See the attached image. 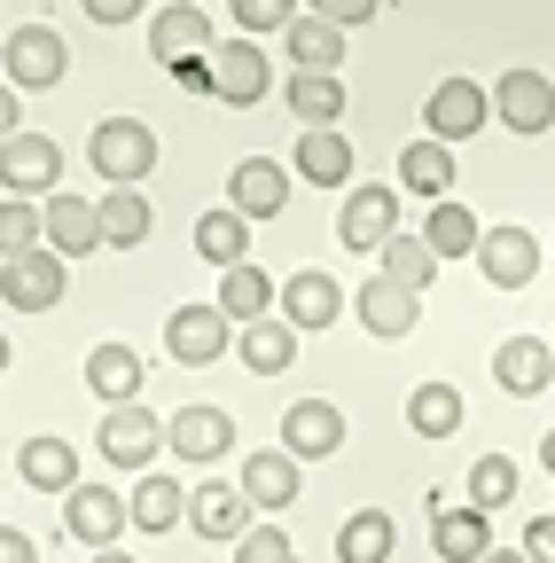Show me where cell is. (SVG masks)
Here are the masks:
<instances>
[{
  "label": "cell",
  "mask_w": 555,
  "mask_h": 563,
  "mask_svg": "<svg viewBox=\"0 0 555 563\" xmlns=\"http://www.w3.org/2000/svg\"><path fill=\"white\" fill-rule=\"evenodd\" d=\"M87 157H95V173H102L110 188H142L149 165H157V133H149L142 118H102L95 141H87Z\"/></svg>",
  "instance_id": "obj_1"
},
{
  "label": "cell",
  "mask_w": 555,
  "mask_h": 563,
  "mask_svg": "<svg viewBox=\"0 0 555 563\" xmlns=\"http://www.w3.org/2000/svg\"><path fill=\"white\" fill-rule=\"evenodd\" d=\"M0 70H9L16 95H40V87H63L71 47H63V32H47V24H24V32H9V47H0Z\"/></svg>",
  "instance_id": "obj_2"
},
{
  "label": "cell",
  "mask_w": 555,
  "mask_h": 563,
  "mask_svg": "<svg viewBox=\"0 0 555 563\" xmlns=\"http://www.w3.org/2000/svg\"><path fill=\"white\" fill-rule=\"evenodd\" d=\"M0 188L47 203L63 188V150H55L47 133H9V141H0Z\"/></svg>",
  "instance_id": "obj_3"
},
{
  "label": "cell",
  "mask_w": 555,
  "mask_h": 563,
  "mask_svg": "<svg viewBox=\"0 0 555 563\" xmlns=\"http://www.w3.org/2000/svg\"><path fill=\"white\" fill-rule=\"evenodd\" d=\"M95 446H102L110 470H149V462L165 454V422H157L149 407H102Z\"/></svg>",
  "instance_id": "obj_4"
},
{
  "label": "cell",
  "mask_w": 555,
  "mask_h": 563,
  "mask_svg": "<svg viewBox=\"0 0 555 563\" xmlns=\"http://www.w3.org/2000/svg\"><path fill=\"white\" fill-rule=\"evenodd\" d=\"M212 95L220 102H235V110H251V102H266L274 95V70H266V47L258 40H212Z\"/></svg>",
  "instance_id": "obj_5"
},
{
  "label": "cell",
  "mask_w": 555,
  "mask_h": 563,
  "mask_svg": "<svg viewBox=\"0 0 555 563\" xmlns=\"http://www.w3.org/2000/svg\"><path fill=\"white\" fill-rule=\"evenodd\" d=\"M485 118H493V87H477V79H439V95L423 102V125H431V141H469V133H485Z\"/></svg>",
  "instance_id": "obj_6"
},
{
  "label": "cell",
  "mask_w": 555,
  "mask_h": 563,
  "mask_svg": "<svg viewBox=\"0 0 555 563\" xmlns=\"http://www.w3.org/2000/svg\"><path fill=\"white\" fill-rule=\"evenodd\" d=\"M477 274L493 282V290H524V282L540 274V235L517 228V220L485 228V235H477Z\"/></svg>",
  "instance_id": "obj_7"
},
{
  "label": "cell",
  "mask_w": 555,
  "mask_h": 563,
  "mask_svg": "<svg viewBox=\"0 0 555 563\" xmlns=\"http://www.w3.org/2000/svg\"><path fill=\"white\" fill-rule=\"evenodd\" d=\"M165 446H173L188 470L227 462V454H235V415H227V407H180V415L165 422Z\"/></svg>",
  "instance_id": "obj_8"
},
{
  "label": "cell",
  "mask_w": 555,
  "mask_h": 563,
  "mask_svg": "<svg viewBox=\"0 0 555 563\" xmlns=\"http://www.w3.org/2000/svg\"><path fill=\"white\" fill-rule=\"evenodd\" d=\"M344 446V407L336 399H290L282 407V454L290 462H329Z\"/></svg>",
  "instance_id": "obj_9"
},
{
  "label": "cell",
  "mask_w": 555,
  "mask_h": 563,
  "mask_svg": "<svg viewBox=\"0 0 555 563\" xmlns=\"http://www.w3.org/2000/svg\"><path fill=\"white\" fill-rule=\"evenodd\" d=\"M227 344H235V321H227L220 306H180V313L165 321V352H173L180 368H212Z\"/></svg>",
  "instance_id": "obj_10"
},
{
  "label": "cell",
  "mask_w": 555,
  "mask_h": 563,
  "mask_svg": "<svg viewBox=\"0 0 555 563\" xmlns=\"http://www.w3.org/2000/svg\"><path fill=\"white\" fill-rule=\"evenodd\" d=\"M125 525H133V517H125V493H110V485H71V493H63V532L87 540L95 555L118 548Z\"/></svg>",
  "instance_id": "obj_11"
},
{
  "label": "cell",
  "mask_w": 555,
  "mask_h": 563,
  "mask_svg": "<svg viewBox=\"0 0 555 563\" xmlns=\"http://www.w3.org/2000/svg\"><path fill=\"white\" fill-rule=\"evenodd\" d=\"M353 313H360V329L368 336H414V321H423V290H407V282H391V274H376V282H360L353 290Z\"/></svg>",
  "instance_id": "obj_12"
},
{
  "label": "cell",
  "mask_w": 555,
  "mask_h": 563,
  "mask_svg": "<svg viewBox=\"0 0 555 563\" xmlns=\"http://www.w3.org/2000/svg\"><path fill=\"white\" fill-rule=\"evenodd\" d=\"M336 235H344V251H384L391 235H399V196L391 188H344V220H336Z\"/></svg>",
  "instance_id": "obj_13"
},
{
  "label": "cell",
  "mask_w": 555,
  "mask_h": 563,
  "mask_svg": "<svg viewBox=\"0 0 555 563\" xmlns=\"http://www.w3.org/2000/svg\"><path fill=\"white\" fill-rule=\"evenodd\" d=\"M188 532H196V540H243V532H251L243 485H235V477H203V485L188 493Z\"/></svg>",
  "instance_id": "obj_14"
},
{
  "label": "cell",
  "mask_w": 555,
  "mask_h": 563,
  "mask_svg": "<svg viewBox=\"0 0 555 563\" xmlns=\"http://www.w3.org/2000/svg\"><path fill=\"white\" fill-rule=\"evenodd\" d=\"M431 548H439V563H485L493 555V517L485 509H446L439 493H431Z\"/></svg>",
  "instance_id": "obj_15"
},
{
  "label": "cell",
  "mask_w": 555,
  "mask_h": 563,
  "mask_svg": "<svg viewBox=\"0 0 555 563\" xmlns=\"http://www.w3.org/2000/svg\"><path fill=\"white\" fill-rule=\"evenodd\" d=\"M40 220H47V251L71 266V258H87L95 243H102V211L87 203V196H71V188H55L47 203H40Z\"/></svg>",
  "instance_id": "obj_16"
},
{
  "label": "cell",
  "mask_w": 555,
  "mask_h": 563,
  "mask_svg": "<svg viewBox=\"0 0 555 563\" xmlns=\"http://www.w3.org/2000/svg\"><path fill=\"white\" fill-rule=\"evenodd\" d=\"M125 517H133V532H180L188 525V485L173 470H142L125 493Z\"/></svg>",
  "instance_id": "obj_17"
},
{
  "label": "cell",
  "mask_w": 555,
  "mask_h": 563,
  "mask_svg": "<svg viewBox=\"0 0 555 563\" xmlns=\"http://www.w3.org/2000/svg\"><path fill=\"white\" fill-rule=\"evenodd\" d=\"M0 298L16 313H47L63 298V258L55 251H24V258H0Z\"/></svg>",
  "instance_id": "obj_18"
},
{
  "label": "cell",
  "mask_w": 555,
  "mask_h": 563,
  "mask_svg": "<svg viewBox=\"0 0 555 563\" xmlns=\"http://www.w3.org/2000/svg\"><path fill=\"white\" fill-rule=\"evenodd\" d=\"M227 203L243 211L251 228H258V220H282V203H290V173L274 165V157H243V165L227 173Z\"/></svg>",
  "instance_id": "obj_19"
},
{
  "label": "cell",
  "mask_w": 555,
  "mask_h": 563,
  "mask_svg": "<svg viewBox=\"0 0 555 563\" xmlns=\"http://www.w3.org/2000/svg\"><path fill=\"white\" fill-rule=\"evenodd\" d=\"M493 384L517 391V399H540V391L555 384V344H547V336H509V344H493Z\"/></svg>",
  "instance_id": "obj_20"
},
{
  "label": "cell",
  "mask_w": 555,
  "mask_h": 563,
  "mask_svg": "<svg viewBox=\"0 0 555 563\" xmlns=\"http://www.w3.org/2000/svg\"><path fill=\"white\" fill-rule=\"evenodd\" d=\"M493 110H501L509 133H547V125H555V87L540 79V70H501Z\"/></svg>",
  "instance_id": "obj_21"
},
{
  "label": "cell",
  "mask_w": 555,
  "mask_h": 563,
  "mask_svg": "<svg viewBox=\"0 0 555 563\" xmlns=\"http://www.w3.org/2000/svg\"><path fill=\"white\" fill-rule=\"evenodd\" d=\"M235 485H243V501H251V509L282 517V509L298 501V485H306V477H298V462H290L282 446H258V454L243 462V477H235Z\"/></svg>",
  "instance_id": "obj_22"
},
{
  "label": "cell",
  "mask_w": 555,
  "mask_h": 563,
  "mask_svg": "<svg viewBox=\"0 0 555 563\" xmlns=\"http://www.w3.org/2000/svg\"><path fill=\"white\" fill-rule=\"evenodd\" d=\"M298 180L313 188H353V141H344L336 125H298Z\"/></svg>",
  "instance_id": "obj_23"
},
{
  "label": "cell",
  "mask_w": 555,
  "mask_h": 563,
  "mask_svg": "<svg viewBox=\"0 0 555 563\" xmlns=\"http://www.w3.org/2000/svg\"><path fill=\"white\" fill-rule=\"evenodd\" d=\"M149 55H157L165 70H173V63H188V55H212V16L188 9V0L157 9V24H149Z\"/></svg>",
  "instance_id": "obj_24"
},
{
  "label": "cell",
  "mask_w": 555,
  "mask_h": 563,
  "mask_svg": "<svg viewBox=\"0 0 555 563\" xmlns=\"http://www.w3.org/2000/svg\"><path fill=\"white\" fill-rule=\"evenodd\" d=\"M142 352H133V344H95L87 352V391L102 399V407H133V399H142Z\"/></svg>",
  "instance_id": "obj_25"
},
{
  "label": "cell",
  "mask_w": 555,
  "mask_h": 563,
  "mask_svg": "<svg viewBox=\"0 0 555 563\" xmlns=\"http://www.w3.org/2000/svg\"><path fill=\"white\" fill-rule=\"evenodd\" d=\"M336 313H344V290H336L321 266H306V274H290V282H282V321H290L298 336H306V329H329Z\"/></svg>",
  "instance_id": "obj_26"
},
{
  "label": "cell",
  "mask_w": 555,
  "mask_h": 563,
  "mask_svg": "<svg viewBox=\"0 0 555 563\" xmlns=\"http://www.w3.org/2000/svg\"><path fill=\"white\" fill-rule=\"evenodd\" d=\"M274 298H282V282H266V274L243 258V266H227V274H220V298H212V306H220L235 329H251V321H266V306H274Z\"/></svg>",
  "instance_id": "obj_27"
},
{
  "label": "cell",
  "mask_w": 555,
  "mask_h": 563,
  "mask_svg": "<svg viewBox=\"0 0 555 563\" xmlns=\"http://www.w3.org/2000/svg\"><path fill=\"white\" fill-rule=\"evenodd\" d=\"M235 361H243L251 376H282V368L298 361V329H290V321H251V329H235Z\"/></svg>",
  "instance_id": "obj_28"
},
{
  "label": "cell",
  "mask_w": 555,
  "mask_h": 563,
  "mask_svg": "<svg viewBox=\"0 0 555 563\" xmlns=\"http://www.w3.org/2000/svg\"><path fill=\"white\" fill-rule=\"evenodd\" d=\"M16 470H24L32 493H71V485H79L71 439H24V446H16Z\"/></svg>",
  "instance_id": "obj_29"
},
{
  "label": "cell",
  "mask_w": 555,
  "mask_h": 563,
  "mask_svg": "<svg viewBox=\"0 0 555 563\" xmlns=\"http://www.w3.org/2000/svg\"><path fill=\"white\" fill-rule=\"evenodd\" d=\"M196 258H212L220 274L251 258V220L235 203H220V211H203V220H196Z\"/></svg>",
  "instance_id": "obj_30"
},
{
  "label": "cell",
  "mask_w": 555,
  "mask_h": 563,
  "mask_svg": "<svg viewBox=\"0 0 555 563\" xmlns=\"http://www.w3.org/2000/svg\"><path fill=\"white\" fill-rule=\"evenodd\" d=\"M477 235H485V228H477V211H469V203H454V196H446V203H431L423 243H431V258H439V266H446V258H477Z\"/></svg>",
  "instance_id": "obj_31"
},
{
  "label": "cell",
  "mask_w": 555,
  "mask_h": 563,
  "mask_svg": "<svg viewBox=\"0 0 555 563\" xmlns=\"http://www.w3.org/2000/svg\"><path fill=\"white\" fill-rule=\"evenodd\" d=\"M399 180L414 188V196H431V203H446L454 196V157H446V141H414V150H399Z\"/></svg>",
  "instance_id": "obj_32"
},
{
  "label": "cell",
  "mask_w": 555,
  "mask_h": 563,
  "mask_svg": "<svg viewBox=\"0 0 555 563\" xmlns=\"http://www.w3.org/2000/svg\"><path fill=\"white\" fill-rule=\"evenodd\" d=\"M95 211H102V243H125V251H133V243H149V228H157V211H149L142 188H110Z\"/></svg>",
  "instance_id": "obj_33"
},
{
  "label": "cell",
  "mask_w": 555,
  "mask_h": 563,
  "mask_svg": "<svg viewBox=\"0 0 555 563\" xmlns=\"http://www.w3.org/2000/svg\"><path fill=\"white\" fill-rule=\"evenodd\" d=\"M290 110H298V125H336L344 118L336 70H290Z\"/></svg>",
  "instance_id": "obj_34"
},
{
  "label": "cell",
  "mask_w": 555,
  "mask_h": 563,
  "mask_svg": "<svg viewBox=\"0 0 555 563\" xmlns=\"http://www.w3.org/2000/svg\"><path fill=\"white\" fill-rule=\"evenodd\" d=\"M407 422H414L423 439H454V431H462V391H454V384H414Z\"/></svg>",
  "instance_id": "obj_35"
},
{
  "label": "cell",
  "mask_w": 555,
  "mask_h": 563,
  "mask_svg": "<svg viewBox=\"0 0 555 563\" xmlns=\"http://www.w3.org/2000/svg\"><path fill=\"white\" fill-rule=\"evenodd\" d=\"M282 40H290V63H298V70H336V63H344V32L321 24V16H298Z\"/></svg>",
  "instance_id": "obj_36"
},
{
  "label": "cell",
  "mask_w": 555,
  "mask_h": 563,
  "mask_svg": "<svg viewBox=\"0 0 555 563\" xmlns=\"http://www.w3.org/2000/svg\"><path fill=\"white\" fill-rule=\"evenodd\" d=\"M24 251H47V220L32 196H0V258H24Z\"/></svg>",
  "instance_id": "obj_37"
},
{
  "label": "cell",
  "mask_w": 555,
  "mask_h": 563,
  "mask_svg": "<svg viewBox=\"0 0 555 563\" xmlns=\"http://www.w3.org/2000/svg\"><path fill=\"white\" fill-rule=\"evenodd\" d=\"M391 540H399V532H391V517H384V509H360V517H344L336 555H344V563H384V555H391Z\"/></svg>",
  "instance_id": "obj_38"
},
{
  "label": "cell",
  "mask_w": 555,
  "mask_h": 563,
  "mask_svg": "<svg viewBox=\"0 0 555 563\" xmlns=\"http://www.w3.org/2000/svg\"><path fill=\"white\" fill-rule=\"evenodd\" d=\"M509 501H517V462H509V454H477V462H469V509L493 517V509H509Z\"/></svg>",
  "instance_id": "obj_39"
},
{
  "label": "cell",
  "mask_w": 555,
  "mask_h": 563,
  "mask_svg": "<svg viewBox=\"0 0 555 563\" xmlns=\"http://www.w3.org/2000/svg\"><path fill=\"white\" fill-rule=\"evenodd\" d=\"M376 258H384V274H391V282H407V290L439 282V258H431V243H423V235H391Z\"/></svg>",
  "instance_id": "obj_40"
},
{
  "label": "cell",
  "mask_w": 555,
  "mask_h": 563,
  "mask_svg": "<svg viewBox=\"0 0 555 563\" xmlns=\"http://www.w3.org/2000/svg\"><path fill=\"white\" fill-rule=\"evenodd\" d=\"M227 9H235L243 40H258V32H290V24H298V0H227Z\"/></svg>",
  "instance_id": "obj_41"
},
{
  "label": "cell",
  "mask_w": 555,
  "mask_h": 563,
  "mask_svg": "<svg viewBox=\"0 0 555 563\" xmlns=\"http://www.w3.org/2000/svg\"><path fill=\"white\" fill-rule=\"evenodd\" d=\"M298 548H290V532L282 525H251L243 540H235V563H290Z\"/></svg>",
  "instance_id": "obj_42"
},
{
  "label": "cell",
  "mask_w": 555,
  "mask_h": 563,
  "mask_svg": "<svg viewBox=\"0 0 555 563\" xmlns=\"http://www.w3.org/2000/svg\"><path fill=\"white\" fill-rule=\"evenodd\" d=\"M376 9H384V0H313V16L336 24V32H344V24H368Z\"/></svg>",
  "instance_id": "obj_43"
},
{
  "label": "cell",
  "mask_w": 555,
  "mask_h": 563,
  "mask_svg": "<svg viewBox=\"0 0 555 563\" xmlns=\"http://www.w3.org/2000/svg\"><path fill=\"white\" fill-rule=\"evenodd\" d=\"M524 555H532V563H555V509L524 525Z\"/></svg>",
  "instance_id": "obj_44"
},
{
  "label": "cell",
  "mask_w": 555,
  "mask_h": 563,
  "mask_svg": "<svg viewBox=\"0 0 555 563\" xmlns=\"http://www.w3.org/2000/svg\"><path fill=\"white\" fill-rule=\"evenodd\" d=\"M79 9H87L95 24H133V16L149 9V0H79Z\"/></svg>",
  "instance_id": "obj_45"
},
{
  "label": "cell",
  "mask_w": 555,
  "mask_h": 563,
  "mask_svg": "<svg viewBox=\"0 0 555 563\" xmlns=\"http://www.w3.org/2000/svg\"><path fill=\"white\" fill-rule=\"evenodd\" d=\"M0 563H40L32 532H16V525H0Z\"/></svg>",
  "instance_id": "obj_46"
},
{
  "label": "cell",
  "mask_w": 555,
  "mask_h": 563,
  "mask_svg": "<svg viewBox=\"0 0 555 563\" xmlns=\"http://www.w3.org/2000/svg\"><path fill=\"white\" fill-rule=\"evenodd\" d=\"M173 79H180V87H196V95H212V55H188V63H173Z\"/></svg>",
  "instance_id": "obj_47"
},
{
  "label": "cell",
  "mask_w": 555,
  "mask_h": 563,
  "mask_svg": "<svg viewBox=\"0 0 555 563\" xmlns=\"http://www.w3.org/2000/svg\"><path fill=\"white\" fill-rule=\"evenodd\" d=\"M16 118H24V95H16V87H0V141H9V133H24Z\"/></svg>",
  "instance_id": "obj_48"
},
{
  "label": "cell",
  "mask_w": 555,
  "mask_h": 563,
  "mask_svg": "<svg viewBox=\"0 0 555 563\" xmlns=\"http://www.w3.org/2000/svg\"><path fill=\"white\" fill-rule=\"evenodd\" d=\"M485 563H532L524 548H493V555H485Z\"/></svg>",
  "instance_id": "obj_49"
},
{
  "label": "cell",
  "mask_w": 555,
  "mask_h": 563,
  "mask_svg": "<svg viewBox=\"0 0 555 563\" xmlns=\"http://www.w3.org/2000/svg\"><path fill=\"white\" fill-rule=\"evenodd\" d=\"M540 470H547V477H555V431H547V439H540Z\"/></svg>",
  "instance_id": "obj_50"
},
{
  "label": "cell",
  "mask_w": 555,
  "mask_h": 563,
  "mask_svg": "<svg viewBox=\"0 0 555 563\" xmlns=\"http://www.w3.org/2000/svg\"><path fill=\"white\" fill-rule=\"evenodd\" d=\"M95 563H133V555H125V548H102V555H95Z\"/></svg>",
  "instance_id": "obj_51"
},
{
  "label": "cell",
  "mask_w": 555,
  "mask_h": 563,
  "mask_svg": "<svg viewBox=\"0 0 555 563\" xmlns=\"http://www.w3.org/2000/svg\"><path fill=\"white\" fill-rule=\"evenodd\" d=\"M0 376H9V336H0Z\"/></svg>",
  "instance_id": "obj_52"
},
{
  "label": "cell",
  "mask_w": 555,
  "mask_h": 563,
  "mask_svg": "<svg viewBox=\"0 0 555 563\" xmlns=\"http://www.w3.org/2000/svg\"><path fill=\"white\" fill-rule=\"evenodd\" d=\"M290 563H306V555H290Z\"/></svg>",
  "instance_id": "obj_53"
},
{
  "label": "cell",
  "mask_w": 555,
  "mask_h": 563,
  "mask_svg": "<svg viewBox=\"0 0 555 563\" xmlns=\"http://www.w3.org/2000/svg\"><path fill=\"white\" fill-rule=\"evenodd\" d=\"M547 344H555V336H547Z\"/></svg>",
  "instance_id": "obj_54"
}]
</instances>
